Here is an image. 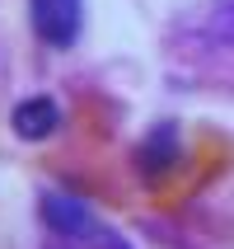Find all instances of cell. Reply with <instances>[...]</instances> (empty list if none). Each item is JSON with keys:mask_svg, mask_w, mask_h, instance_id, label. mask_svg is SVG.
<instances>
[{"mask_svg": "<svg viewBox=\"0 0 234 249\" xmlns=\"http://www.w3.org/2000/svg\"><path fill=\"white\" fill-rule=\"evenodd\" d=\"M42 226H47V249H131L112 226H103L89 212V202L70 193L42 197Z\"/></svg>", "mask_w": 234, "mask_h": 249, "instance_id": "1", "label": "cell"}, {"mask_svg": "<svg viewBox=\"0 0 234 249\" xmlns=\"http://www.w3.org/2000/svg\"><path fill=\"white\" fill-rule=\"evenodd\" d=\"M28 24L38 42L66 52L84 33V0H28Z\"/></svg>", "mask_w": 234, "mask_h": 249, "instance_id": "2", "label": "cell"}, {"mask_svg": "<svg viewBox=\"0 0 234 249\" xmlns=\"http://www.w3.org/2000/svg\"><path fill=\"white\" fill-rule=\"evenodd\" d=\"M10 127H14L19 141H47V137H56V127H61V104H56L52 94H28V99L14 104Z\"/></svg>", "mask_w": 234, "mask_h": 249, "instance_id": "3", "label": "cell"}, {"mask_svg": "<svg viewBox=\"0 0 234 249\" xmlns=\"http://www.w3.org/2000/svg\"><path fill=\"white\" fill-rule=\"evenodd\" d=\"M173 160H178V127L164 123V127H155L150 137H145V146H140V155H136V165H140V174H145V179H159Z\"/></svg>", "mask_w": 234, "mask_h": 249, "instance_id": "4", "label": "cell"}]
</instances>
